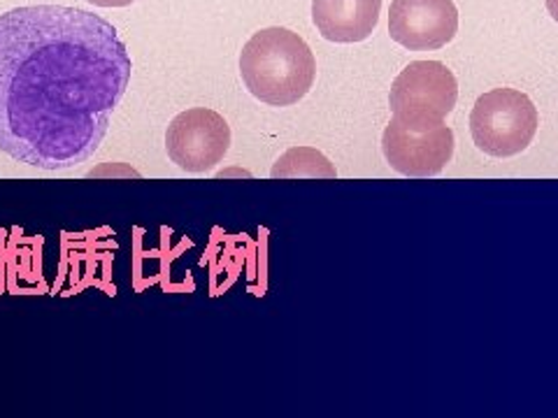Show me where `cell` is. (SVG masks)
<instances>
[{
	"instance_id": "cell-3",
	"label": "cell",
	"mask_w": 558,
	"mask_h": 418,
	"mask_svg": "<svg viewBox=\"0 0 558 418\" xmlns=\"http://www.w3.org/2000/svg\"><path fill=\"white\" fill-rule=\"evenodd\" d=\"M459 82L440 61H414L391 84L389 104L393 119L414 133L445 124L457 108Z\"/></svg>"
},
{
	"instance_id": "cell-9",
	"label": "cell",
	"mask_w": 558,
	"mask_h": 418,
	"mask_svg": "<svg viewBox=\"0 0 558 418\" xmlns=\"http://www.w3.org/2000/svg\"><path fill=\"white\" fill-rule=\"evenodd\" d=\"M272 177L275 180H336L338 172L330 165L326 156L312 147H293L284 156H279V161L272 165Z\"/></svg>"
},
{
	"instance_id": "cell-8",
	"label": "cell",
	"mask_w": 558,
	"mask_h": 418,
	"mask_svg": "<svg viewBox=\"0 0 558 418\" xmlns=\"http://www.w3.org/2000/svg\"><path fill=\"white\" fill-rule=\"evenodd\" d=\"M381 0H312V20L328 42H363L379 24Z\"/></svg>"
},
{
	"instance_id": "cell-6",
	"label": "cell",
	"mask_w": 558,
	"mask_h": 418,
	"mask_svg": "<svg viewBox=\"0 0 558 418\" xmlns=\"http://www.w3.org/2000/svg\"><path fill=\"white\" fill-rule=\"evenodd\" d=\"M381 151L384 159L403 177H435L453 156V131L442 124L438 128L414 133L398 119H391L381 135Z\"/></svg>"
},
{
	"instance_id": "cell-10",
	"label": "cell",
	"mask_w": 558,
	"mask_h": 418,
	"mask_svg": "<svg viewBox=\"0 0 558 418\" xmlns=\"http://www.w3.org/2000/svg\"><path fill=\"white\" fill-rule=\"evenodd\" d=\"M86 3H92L96 8H129L135 0H86Z\"/></svg>"
},
{
	"instance_id": "cell-5",
	"label": "cell",
	"mask_w": 558,
	"mask_h": 418,
	"mask_svg": "<svg viewBox=\"0 0 558 418\" xmlns=\"http://www.w3.org/2000/svg\"><path fill=\"white\" fill-rule=\"evenodd\" d=\"M170 161L191 174L217 168L231 149V126L219 112L194 108L174 116L166 131Z\"/></svg>"
},
{
	"instance_id": "cell-7",
	"label": "cell",
	"mask_w": 558,
	"mask_h": 418,
	"mask_svg": "<svg viewBox=\"0 0 558 418\" xmlns=\"http://www.w3.org/2000/svg\"><path fill=\"white\" fill-rule=\"evenodd\" d=\"M459 30L453 0H393L389 10L391 40L410 51L442 49Z\"/></svg>"
},
{
	"instance_id": "cell-11",
	"label": "cell",
	"mask_w": 558,
	"mask_h": 418,
	"mask_svg": "<svg viewBox=\"0 0 558 418\" xmlns=\"http://www.w3.org/2000/svg\"><path fill=\"white\" fill-rule=\"evenodd\" d=\"M545 3H547L549 14H551V20L558 22V0H545Z\"/></svg>"
},
{
	"instance_id": "cell-1",
	"label": "cell",
	"mask_w": 558,
	"mask_h": 418,
	"mask_svg": "<svg viewBox=\"0 0 558 418\" xmlns=\"http://www.w3.org/2000/svg\"><path fill=\"white\" fill-rule=\"evenodd\" d=\"M117 28L80 8L0 14V151L40 168L86 163L131 84Z\"/></svg>"
},
{
	"instance_id": "cell-2",
	"label": "cell",
	"mask_w": 558,
	"mask_h": 418,
	"mask_svg": "<svg viewBox=\"0 0 558 418\" xmlns=\"http://www.w3.org/2000/svg\"><path fill=\"white\" fill-rule=\"evenodd\" d=\"M240 75L256 100L289 108L310 94L317 61L299 33L272 26L254 33L242 47Z\"/></svg>"
},
{
	"instance_id": "cell-4",
	"label": "cell",
	"mask_w": 558,
	"mask_h": 418,
	"mask_svg": "<svg viewBox=\"0 0 558 418\" xmlns=\"http://www.w3.org/2000/svg\"><path fill=\"white\" fill-rule=\"evenodd\" d=\"M537 126V108L517 89H494L480 96L470 114L473 143L496 159H510L529 149Z\"/></svg>"
}]
</instances>
